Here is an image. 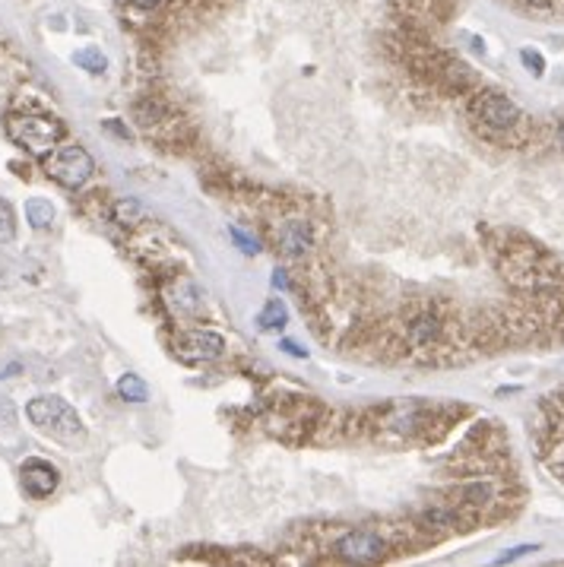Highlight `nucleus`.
<instances>
[{"label": "nucleus", "mask_w": 564, "mask_h": 567, "mask_svg": "<svg viewBox=\"0 0 564 567\" xmlns=\"http://www.w3.org/2000/svg\"><path fill=\"white\" fill-rule=\"evenodd\" d=\"M273 285H276V289H285V285H289V279H285V273H282V270H276V273H273Z\"/></svg>", "instance_id": "obj_21"}, {"label": "nucleus", "mask_w": 564, "mask_h": 567, "mask_svg": "<svg viewBox=\"0 0 564 567\" xmlns=\"http://www.w3.org/2000/svg\"><path fill=\"white\" fill-rule=\"evenodd\" d=\"M476 111H479L482 121H486L488 127H495V130H508V127H514L517 121H520V108H517V105L510 102V98H504V96L479 98Z\"/></svg>", "instance_id": "obj_6"}, {"label": "nucleus", "mask_w": 564, "mask_h": 567, "mask_svg": "<svg viewBox=\"0 0 564 567\" xmlns=\"http://www.w3.org/2000/svg\"><path fill=\"white\" fill-rule=\"evenodd\" d=\"M282 349L289 352V356H295V358H304V356H308V352H304V349H298V345L292 343V339H282Z\"/></svg>", "instance_id": "obj_18"}, {"label": "nucleus", "mask_w": 564, "mask_h": 567, "mask_svg": "<svg viewBox=\"0 0 564 567\" xmlns=\"http://www.w3.org/2000/svg\"><path fill=\"white\" fill-rule=\"evenodd\" d=\"M19 479H23L26 495H32V498H48L51 491L61 485V472H57L48 459H38V457L26 459L23 469H19Z\"/></svg>", "instance_id": "obj_5"}, {"label": "nucleus", "mask_w": 564, "mask_h": 567, "mask_svg": "<svg viewBox=\"0 0 564 567\" xmlns=\"http://www.w3.org/2000/svg\"><path fill=\"white\" fill-rule=\"evenodd\" d=\"M118 393H121V399H128V403H146V397H149L146 384L137 375H124L118 380Z\"/></svg>", "instance_id": "obj_13"}, {"label": "nucleus", "mask_w": 564, "mask_h": 567, "mask_svg": "<svg viewBox=\"0 0 564 567\" xmlns=\"http://www.w3.org/2000/svg\"><path fill=\"white\" fill-rule=\"evenodd\" d=\"M276 244H280V251L285 257H304V251L314 244V235H311V225L308 222H285L280 225V232H276Z\"/></svg>", "instance_id": "obj_7"}, {"label": "nucleus", "mask_w": 564, "mask_h": 567, "mask_svg": "<svg viewBox=\"0 0 564 567\" xmlns=\"http://www.w3.org/2000/svg\"><path fill=\"white\" fill-rule=\"evenodd\" d=\"M128 4L140 6V10H152V6H159V4H162V0H128Z\"/></svg>", "instance_id": "obj_20"}, {"label": "nucleus", "mask_w": 564, "mask_h": 567, "mask_svg": "<svg viewBox=\"0 0 564 567\" xmlns=\"http://www.w3.org/2000/svg\"><path fill=\"white\" fill-rule=\"evenodd\" d=\"M140 216H143V206L137 203V200H121V203L115 206V219H118V222H124V225L137 222Z\"/></svg>", "instance_id": "obj_15"}, {"label": "nucleus", "mask_w": 564, "mask_h": 567, "mask_svg": "<svg viewBox=\"0 0 564 567\" xmlns=\"http://www.w3.org/2000/svg\"><path fill=\"white\" fill-rule=\"evenodd\" d=\"M45 171L64 188H83L96 171V162L83 146H57L45 152Z\"/></svg>", "instance_id": "obj_3"}, {"label": "nucleus", "mask_w": 564, "mask_h": 567, "mask_svg": "<svg viewBox=\"0 0 564 567\" xmlns=\"http://www.w3.org/2000/svg\"><path fill=\"white\" fill-rule=\"evenodd\" d=\"M73 64H77L79 70L92 73V77H98V73L108 70V57H105L98 48H79L77 55H73Z\"/></svg>", "instance_id": "obj_11"}, {"label": "nucleus", "mask_w": 564, "mask_h": 567, "mask_svg": "<svg viewBox=\"0 0 564 567\" xmlns=\"http://www.w3.org/2000/svg\"><path fill=\"white\" fill-rule=\"evenodd\" d=\"M231 238H235V242L241 244V251H244V253H257V251H261V248H257V242H251V238L244 235L241 229H231Z\"/></svg>", "instance_id": "obj_17"}, {"label": "nucleus", "mask_w": 564, "mask_h": 567, "mask_svg": "<svg viewBox=\"0 0 564 567\" xmlns=\"http://www.w3.org/2000/svg\"><path fill=\"white\" fill-rule=\"evenodd\" d=\"M6 137L26 152H45L55 149V143L64 137V124L57 118H38V115H10L6 118Z\"/></svg>", "instance_id": "obj_2"}, {"label": "nucleus", "mask_w": 564, "mask_h": 567, "mask_svg": "<svg viewBox=\"0 0 564 567\" xmlns=\"http://www.w3.org/2000/svg\"><path fill=\"white\" fill-rule=\"evenodd\" d=\"M527 552H533L529 545H523V549H514L510 555H504V558H497V564H508V562H514V558H520V555H527Z\"/></svg>", "instance_id": "obj_19"}, {"label": "nucleus", "mask_w": 564, "mask_h": 567, "mask_svg": "<svg viewBox=\"0 0 564 567\" xmlns=\"http://www.w3.org/2000/svg\"><path fill=\"white\" fill-rule=\"evenodd\" d=\"M16 235V216H13V206L0 197V242H13Z\"/></svg>", "instance_id": "obj_14"}, {"label": "nucleus", "mask_w": 564, "mask_h": 567, "mask_svg": "<svg viewBox=\"0 0 564 567\" xmlns=\"http://www.w3.org/2000/svg\"><path fill=\"white\" fill-rule=\"evenodd\" d=\"M333 552L343 558V562L371 564V562H381V558L387 555V542H384V536L374 530H353V532H346V536L336 539Z\"/></svg>", "instance_id": "obj_4"}, {"label": "nucleus", "mask_w": 564, "mask_h": 567, "mask_svg": "<svg viewBox=\"0 0 564 567\" xmlns=\"http://www.w3.org/2000/svg\"><path fill=\"white\" fill-rule=\"evenodd\" d=\"M437 317H431V314H422V317H415L413 324H409V336H413V343L415 345H425V343H431V339L437 336Z\"/></svg>", "instance_id": "obj_12"}, {"label": "nucleus", "mask_w": 564, "mask_h": 567, "mask_svg": "<svg viewBox=\"0 0 564 567\" xmlns=\"http://www.w3.org/2000/svg\"><path fill=\"white\" fill-rule=\"evenodd\" d=\"M26 222H29L32 229H38V232L51 229V222H55V206H51L45 197L26 200Z\"/></svg>", "instance_id": "obj_9"}, {"label": "nucleus", "mask_w": 564, "mask_h": 567, "mask_svg": "<svg viewBox=\"0 0 564 567\" xmlns=\"http://www.w3.org/2000/svg\"><path fill=\"white\" fill-rule=\"evenodd\" d=\"M520 57H523V64H527L529 67V73H536V77H542V67H546V64H542V55H536V51H520Z\"/></svg>", "instance_id": "obj_16"}, {"label": "nucleus", "mask_w": 564, "mask_h": 567, "mask_svg": "<svg viewBox=\"0 0 564 567\" xmlns=\"http://www.w3.org/2000/svg\"><path fill=\"white\" fill-rule=\"evenodd\" d=\"M26 416L38 431L51 435L55 441L67 447H83L86 444V425L77 416V409L61 397H36L26 406Z\"/></svg>", "instance_id": "obj_1"}, {"label": "nucleus", "mask_w": 564, "mask_h": 567, "mask_svg": "<svg viewBox=\"0 0 564 567\" xmlns=\"http://www.w3.org/2000/svg\"><path fill=\"white\" fill-rule=\"evenodd\" d=\"M181 345L188 349V356H194V358H219L225 349V339L219 336V333L197 330V333H188V336L181 339Z\"/></svg>", "instance_id": "obj_8"}, {"label": "nucleus", "mask_w": 564, "mask_h": 567, "mask_svg": "<svg viewBox=\"0 0 564 567\" xmlns=\"http://www.w3.org/2000/svg\"><path fill=\"white\" fill-rule=\"evenodd\" d=\"M257 324H261V330H267V333L282 330V326L289 324V311H285V304L280 302V298H273V302H267V308L261 311Z\"/></svg>", "instance_id": "obj_10"}]
</instances>
